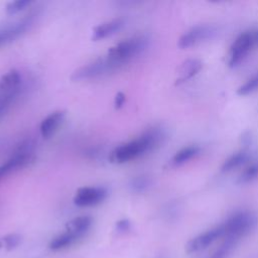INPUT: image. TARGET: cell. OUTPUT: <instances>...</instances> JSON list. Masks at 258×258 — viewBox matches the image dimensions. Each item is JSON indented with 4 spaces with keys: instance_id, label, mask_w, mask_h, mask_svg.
<instances>
[{
    "instance_id": "6da1fadb",
    "label": "cell",
    "mask_w": 258,
    "mask_h": 258,
    "mask_svg": "<svg viewBox=\"0 0 258 258\" xmlns=\"http://www.w3.org/2000/svg\"><path fill=\"white\" fill-rule=\"evenodd\" d=\"M164 138V130L160 126H152L140 136L117 146L110 154L114 163H124L136 159L154 149Z\"/></svg>"
},
{
    "instance_id": "7a4b0ae2",
    "label": "cell",
    "mask_w": 258,
    "mask_h": 258,
    "mask_svg": "<svg viewBox=\"0 0 258 258\" xmlns=\"http://www.w3.org/2000/svg\"><path fill=\"white\" fill-rule=\"evenodd\" d=\"M148 41L149 39L145 35L132 36L110 47L106 55L120 68H123L146 49Z\"/></svg>"
},
{
    "instance_id": "3957f363",
    "label": "cell",
    "mask_w": 258,
    "mask_h": 258,
    "mask_svg": "<svg viewBox=\"0 0 258 258\" xmlns=\"http://www.w3.org/2000/svg\"><path fill=\"white\" fill-rule=\"evenodd\" d=\"M33 146L34 143L30 139L24 140L17 145L9 159L0 165V181L11 172L23 168L33 161Z\"/></svg>"
},
{
    "instance_id": "277c9868",
    "label": "cell",
    "mask_w": 258,
    "mask_h": 258,
    "mask_svg": "<svg viewBox=\"0 0 258 258\" xmlns=\"http://www.w3.org/2000/svg\"><path fill=\"white\" fill-rule=\"evenodd\" d=\"M257 217L248 211L238 212L228 218L224 223V237H232L240 240L247 235L256 225Z\"/></svg>"
},
{
    "instance_id": "5b68a950",
    "label": "cell",
    "mask_w": 258,
    "mask_h": 258,
    "mask_svg": "<svg viewBox=\"0 0 258 258\" xmlns=\"http://www.w3.org/2000/svg\"><path fill=\"white\" fill-rule=\"evenodd\" d=\"M120 69L121 68L117 63H115L107 55H105V56L98 57L93 61L77 69L72 74L71 79L74 81L91 80L104 75H108Z\"/></svg>"
},
{
    "instance_id": "8992f818",
    "label": "cell",
    "mask_w": 258,
    "mask_h": 258,
    "mask_svg": "<svg viewBox=\"0 0 258 258\" xmlns=\"http://www.w3.org/2000/svg\"><path fill=\"white\" fill-rule=\"evenodd\" d=\"M36 16V12H30L18 20L0 27V47L23 35L33 25Z\"/></svg>"
},
{
    "instance_id": "52a82bcc",
    "label": "cell",
    "mask_w": 258,
    "mask_h": 258,
    "mask_svg": "<svg viewBox=\"0 0 258 258\" xmlns=\"http://www.w3.org/2000/svg\"><path fill=\"white\" fill-rule=\"evenodd\" d=\"M254 46H257V44L254 38L253 30L241 33L230 46L228 59L229 67L235 68L238 66Z\"/></svg>"
},
{
    "instance_id": "ba28073f",
    "label": "cell",
    "mask_w": 258,
    "mask_h": 258,
    "mask_svg": "<svg viewBox=\"0 0 258 258\" xmlns=\"http://www.w3.org/2000/svg\"><path fill=\"white\" fill-rule=\"evenodd\" d=\"M217 27L212 24H199L186 30L177 41L179 48H188L213 38L217 34Z\"/></svg>"
},
{
    "instance_id": "9c48e42d",
    "label": "cell",
    "mask_w": 258,
    "mask_h": 258,
    "mask_svg": "<svg viewBox=\"0 0 258 258\" xmlns=\"http://www.w3.org/2000/svg\"><path fill=\"white\" fill-rule=\"evenodd\" d=\"M224 234L225 231L223 224L216 226L210 230H207L206 232L201 233L198 236L190 239L185 245V251L187 253H196L201 250H204L219 238L224 237Z\"/></svg>"
},
{
    "instance_id": "30bf717a",
    "label": "cell",
    "mask_w": 258,
    "mask_h": 258,
    "mask_svg": "<svg viewBox=\"0 0 258 258\" xmlns=\"http://www.w3.org/2000/svg\"><path fill=\"white\" fill-rule=\"evenodd\" d=\"M108 195L102 186H84L77 190L74 197L75 205L79 207H91L102 203Z\"/></svg>"
},
{
    "instance_id": "8fae6325",
    "label": "cell",
    "mask_w": 258,
    "mask_h": 258,
    "mask_svg": "<svg viewBox=\"0 0 258 258\" xmlns=\"http://www.w3.org/2000/svg\"><path fill=\"white\" fill-rule=\"evenodd\" d=\"M66 118V111L58 110L50 113L47 115L40 123L39 131L43 138H49L51 135L54 134V132L57 130V128L60 126V124L63 122Z\"/></svg>"
},
{
    "instance_id": "7c38bea8",
    "label": "cell",
    "mask_w": 258,
    "mask_h": 258,
    "mask_svg": "<svg viewBox=\"0 0 258 258\" xmlns=\"http://www.w3.org/2000/svg\"><path fill=\"white\" fill-rule=\"evenodd\" d=\"M125 24V20L122 17L114 18L112 20L103 22L99 25H97L93 30V36L92 38L94 40H100L103 38H106L117 31H119Z\"/></svg>"
},
{
    "instance_id": "4fadbf2b",
    "label": "cell",
    "mask_w": 258,
    "mask_h": 258,
    "mask_svg": "<svg viewBox=\"0 0 258 258\" xmlns=\"http://www.w3.org/2000/svg\"><path fill=\"white\" fill-rule=\"evenodd\" d=\"M21 75L16 70H10L0 79V95L21 88Z\"/></svg>"
},
{
    "instance_id": "5bb4252c",
    "label": "cell",
    "mask_w": 258,
    "mask_h": 258,
    "mask_svg": "<svg viewBox=\"0 0 258 258\" xmlns=\"http://www.w3.org/2000/svg\"><path fill=\"white\" fill-rule=\"evenodd\" d=\"M201 152V147L199 145H188L185 146L183 148H181L180 150H178L169 160L168 164L170 166H179L182 165L183 163L187 162L188 160H190L191 158H194L195 156H197L198 154H200Z\"/></svg>"
},
{
    "instance_id": "9a60e30c",
    "label": "cell",
    "mask_w": 258,
    "mask_h": 258,
    "mask_svg": "<svg viewBox=\"0 0 258 258\" xmlns=\"http://www.w3.org/2000/svg\"><path fill=\"white\" fill-rule=\"evenodd\" d=\"M249 151L246 148H243L232 155H230L222 164L221 166V171L222 172H230L233 169L238 168L242 164H244L248 158H249Z\"/></svg>"
},
{
    "instance_id": "2e32d148",
    "label": "cell",
    "mask_w": 258,
    "mask_h": 258,
    "mask_svg": "<svg viewBox=\"0 0 258 258\" xmlns=\"http://www.w3.org/2000/svg\"><path fill=\"white\" fill-rule=\"evenodd\" d=\"M203 68V62L198 58H188L180 67L177 83L185 82L195 77Z\"/></svg>"
},
{
    "instance_id": "e0dca14e",
    "label": "cell",
    "mask_w": 258,
    "mask_h": 258,
    "mask_svg": "<svg viewBox=\"0 0 258 258\" xmlns=\"http://www.w3.org/2000/svg\"><path fill=\"white\" fill-rule=\"evenodd\" d=\"M92 225V218L90 216H80L71 220L67 224V231L77 235L78 237H83Z\"/></svg>"
},
{
    "instance_id": "ac0fdd59",
    "label": "cell",
    "mask_w": 258,
    "mask_h": 258,
    "mask_svg": "<svg viewBox=\"0 0 258 258\" xmlns=\"http://www.w3.org/2000/svg\"><path fill=\"white\" fill-rule=\"evenodd\" d=\"M80 239V237H78L77 235L66 231L62 234L54 237L50 243H49V248L51 250L57 251V250H61L64 249L71 245H73L76 241H78Z\"/></svg>"
},
{
    "instance_id": "d6986e66",
    "label": "cell",
    "mask_w": 258,
    "mask_h": 258,
    "mask_svg": "<svg viewBox=\"0 0 258 258\" xmlns=\"http://www.w3.org/2000/svg\"><path fill=\"white\" fill-rule=\"evenodd\" d=\"M258 178V160L247 166L239 175L237 182L240 184L251 182Z\"/></svg>"
},
{
    "instance_id": "ffe728a7",
    "label": "cell",
    "mask_w": 258,
    "mask_h": 258,
    "mask_svg": "<svg viewBox=\"0 0 258 258\" xmlns=\"http://www.w3.org/2000/svg\"><path fill=\"white\" fill-rule=\"evenodd\" d=\"M151 185V179L147 175H139L135 176L131 179L129 186L135 192H143L148 189Z\"/></svg>"
},
{
    "instance_id": "44dd1931",
    "label": "cell",
    "mask_w": 258,
    "mask_h": 258,
    "mask_svg": "<svg viewBox=\"0 0 258 258\" xmlns=\"http://www.w3.org/2000/svg\"><path fill=\"white\" fill-rule=\"evenodd\" d=\"M257 90H258V73L253 75L244 84H242L237 89V94L239 96H246L256 92Z\"/></svg>"
},
{
    "instance_id": "7402d4cb",
    "label": "cell",
    "mask_w": 258,
    "mask_h": 258,
    "mask_svg": "<svg viewBox=\"0 0 258 258\" xmlns=\"http://www.w3.org/2000/svg\"><path fill=\"white\" fill-rule=\"evenodd\" d=\"M31 4L30 0H16L9 2L6 6V12L8 14H15L19 12L20 10L24 9L26 6H29Z\"/></svg>"
},
{
    "instance_id": "603a6c76",
    "label": "cell",
    "mask_w": 258,
    "mask_h": 258,
    "mask_svg": "<svg viewBox=\"0 0 258 258\" xmlns=\"http://www.w3.org/2000/svg\"><path fill=\"white\" fill-rule=\"evenodd\" d=\"M19 241H20V238L18 235L11 234V235L4 237L0 244H1V246H4L7 249H12L18 245Z\"/></svg>"
},
{
    "instance_id": "cb8c5ba5",
    "label": "cell",
    "mask_w": 258,
    "mask_h": 258,
    "mask_svg": "<svg viewBox=\"0 0 258 258\" xmlns=\"http://www.w3.org/2000/svg\"><path fill=\"white\" fill-rule=\"evenodd\" d=\"M125 102V95L121 92L117 93V95L115 96V99H114V104H115V107L116 108H120L123 106Z\"/></svg>"
},
{
    "instance_id": "d4e9b609",
    "label": "cell",
    "mask_w": 258,
    "mask_h": 258,
    "mask_svg": "<svg viewBox=\"0 0 258 258\" xmlns=\"http://www.w3.org/2000/svg\"><path fill=\"white\" fill-rule=\"evenodd\" d=\"M129 228H130V224H129V222H128L127 220H121V221H119V222L117 223V229H118L119 231L125 232V231H127Z\"/></svg>"
}]
</instances>
